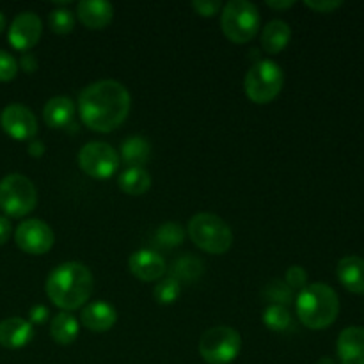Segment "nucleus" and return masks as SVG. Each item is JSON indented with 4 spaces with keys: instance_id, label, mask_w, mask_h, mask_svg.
Returning a JSON list of instances; mask_svg holds the SVG:
<instances>
[{
    "instance_id": "obj_1",
    "label": "nucleus",
    "mask_w": 364,
    "mask_h": 364,
    "mask_svg": "<svg viewBox=\"0 0 364 364\" xmlns=\"http://www.w3.org/2000/svg\"><path fill=\"white\" fill-rule=\"evenodd\" d=\"M130 92L121 82L98 80L78 96V112L91 130L110 132L119 127L130 112Z\"/></svg>"
},
{
    "instance_id": "obj_2",
    "label": "nucleus",
    "mask_w": 364,
    "mask_h": 364,
    "mask_svg": "<svg viewBox=\"0 0 364 364\" xmlns=\"http://www.w3.org/2000/svg\"><path fill=\"white\" fill-rule=\"evenodd\" d=\"M95 277L91 270L78 262H68L50 272L46 279V294L50 301L63 311L82 308L91 299Z\"/></svg>"
},
{
    "instance_id": "obj_3",
    "label": "nucleus",
    "mask_w": 364,
    "mask_h": 364,
    "mask_svg": "<svg viewBox=\"0 0 364 364\" xmlns=\"http://www.w3.org/2000/svg\"><path fill=\"white\" fill-rule=\"evenodd\" d=\"M297 316L309 329H327L333 326L340 313L338 294L326 283L306 284L295 301Z\"/></svg>"
},
{
    "instance_id": "obj_4",
    "label": "nucleus",
    "mask_w": 364,
    "mask_h": 364,
    "mask_svg": "<svg viewBox=\"0 0 364 364\" xmlns=\"http://www.w3.org/2000/svg\"><path fill=\"white\" fill-rule=\"evenodd\" d=\"M191 240L210 255H224L233 244V231L220 219L210 212H199L188 223Z\"/></svg>"
},
{
    "instance_id": "obj_5",
    "label": "nucleus",
    "mask_w": 364,
    "mask_h": 364,
    "mask_svg": "<svg viewBox=\"0 0 364 364\" xmlns=\"http://www.w3.org/2000/svg\"><path fill=\"white\" fill-rule=\"evenodd\" d=\"M262 18L258 7L249 0H230L220 13L223 32L233 43H249L258 32Z\"/></svg>"
},
{
    "instance_id": "obj_6",
    "label": "nucleus",
    "mask_w": 364,
    "mask_h": 364,
    "mask_svg": "<svg viewBox=\"0 0 364 364\" xmlns=\"http://www.w3.org/2000/svg\"><path fill=\"white\" fill-rule=\"evenodd\" d=\"M284 75L277 63L262 59L249 68L245 75V92L255 103H269L283 89Z\"/></svg>"
},
{
    "instance_id": "obj_7",
    "label": "nucleus",
    "mask_w": 364,
    "mask_h": 364,
    "mask_svg": "<svg viewBox=\"0 0 364 364\" xmlns=\"http://www.w3.org/2000/svg\"><path fill=\"white\" fill-rule=\"evenodd\" d=\"M38 205V191L23 174H7L0 180V208L11 217H23Z\"/></svg>"
},
{
    "instance_id": "obj_8",
    "label": "nucleus",
    "mask_w": 364,
    "mask_h": 364,
    "mask_svg": "<svg viewBox=\"0 0 364 364\" xmlns=\"http://www.w3.org/2000/svg\"><path fill=\"white\" fill-rule=\"evenodd\" d=\"M240 334L228 326L212 327L199 340V354L208 364H230L240 354Z\"/></svg>"
},
{
    "instance_id": "obj_9",
    "label": "nucleus",
    "mask_w": 364,
    "mask_h": 364,
    "mask_svg": "<svg viewBox=\"0 0 364 364\" xmlns=\"http://www.w3.org/2000/svg\"><path fill=\"white\" fill-rule=\"evenodd\" d=\"M119 153L103 141H91L78 151V166L85 174L98 180L110 178L119 169Z\"/></svg>"
},
{
    "instance_id": "obj_10",
    "label": "nucleus",
    "mask_w": 364,
    "mask_h": 364,
    "mask_svg": "<svg viewBox=\"0 0 364 364\" xmlns=\"http://www.w3.org/2000/svg\"><path fill=\"white\" fill-rule=\"evenodd\" d=\"M14 240L21 251L28 255H45L55 242L52 228L39 219H27L16 228Z\"/></svg>"
},
{
    "instance_id": "obj_11",
    "label": "nucleus",
    "mask_w": 364,
    "mask_h": 364,
    "mask_svg": "<svg viewBox=\"0 0 364 364\" xmlns=\"http://www.w3.org/2000/svg\"><path fill=\"white\" fill-rule=\"evenodd\" d=\"M0 124L4 132L16 141H27L38 134V119L28 107L21 103H11L0 114Z\"/></svg>"
},
{
    "instance_id": "obj_12",
    "label": "nucleus",
    "mask_w": 364,
    "mask_h": 364,
    "mask_svg": "<svg viewBox=\"0 0 364 364\" xmlns=\"http://www.w3.org/2000/svg\"><path fill=\"white\" fill-rule=\"evenodd\" d=\"M41 18L36 13H32V11H23V13L16 14L14 20L11 21L7 38H9V43L14 48L27 52L32 46H36V43L41 38Z\"/></svg>"
},
{
    "instance_id": "obj_13",
    "label": "nucleus",
    "mask_w": 364,
    "mask_h": 364,
    "mask_svg": "<svg viewBox=\"0 0 364 364\" xmlns=\"http://www.w3.org/2000/svg\"><path fill=\"white\" fill-rule=\"evenodd\" d=\"M130 265L132 274L137 279L146 281H156L166 274V259L159 255V252L151 251V249H139L134 255L130 256Z\"/></svg>"
},
{
    "instance_id": "obj_14",
    "label": "nucleus",
    "mask_w": 364,
    "mask_h": 364,
    "mask_svg": "<svg viewBox=\"0 0 364 364\" xmlns=\"http://www.w3.org/2000/svg\"><path fill=\"white\" fill-rule=\"evenodd\" d=\"M338 358L341 364H364V329L347 327L340 333L336 343Z\"/></svg>"
},
{
    "instance_id": "obj_15",
    "label": "nucleus",
    "mask_w": 364,
    "mask_h": 364,
    "mask_svg": "<svg viewBox=\"0 0 364 364\" xmlns=\"http://www.w3.org/2000/svg\"><path fill=\"white\" fill-rule=\"evenodd\" d=\"M34 336V329L28 320L20 316H11L0 322V345L6 348H21Z\"/></svg>"
},
{
    "instance_id": "obj_16",
    "label": "nucleus",
    "mask_w": 364,
    "mask_h": 364,
    "mask_svg": "<svg viewBox=\"0 0 364 364\" xmlns=\"http://www.w3.org/2000/svg\"><path fill=\"white\" fill-rule=\"evenodd\" d=\"M82 326L87 327L89 331H95V333H105V331L112 329L114 323L117 320L116 308L109 302L96 301L91 304L85 306L82 309Z\"/></svg>"
},
{
    "instance_id": "obj_17",
    "label": "nucleus",
    "mask_w": 364,
    "mask_h": 364,
    "mask_svg": "<svg viewBox=\"0 0 364 364\" xmlns=\"http://www.w3.org/2000/svg\"><path fill=\"white\" fill-rule=\"evenodd\" d=\"M77 14L89 28H103L112 21L114 6L105 0H82L77 6Z\"/></svg>"
},
{
    "instance_id": "obj_18",
    "label": "nucleus",
    "mask_w": 364,
    "mask_h": 364,
    "mask_svg": "<svg viewBox=\"0 0 364 364\" xmlns=\"http://www.w3.org/2000/svg\"><path fill=\"white\" fill-rule=\"evenodd\" d=\"M340 283L352 294H364V259L359 256H345L336 267Z\"/></svg>"
},
{
    "instance_id": "obj_19",
    "label": "nucleus",
    "mask_w": 364,
    "mask_h": 364,
    "mask_svg": "<svg viewBox=\"0 0 364 364\" xmlns=\"http://www.w3.org/2000/svg\"><path fill=\"white\" fill-rule=\"evenodd\" d=\"M75 116V105L68 96H53L43 109V117L52 128H66Z\"/></svg>"
},
{
    "instance_id": "obj_20",
    "label": "nucleus",
    "mask_w": 364,
    "mask_h": 364,
    "mask_svg": "<svg viewBox=\"0 0 364 364\" xmlns=\"http://www.w3.org/2000/svg\"><path fill=\"white\" fill-rule=\"evenodd\" d=\"M291 28L287 21L272 20L263 27L262 46L269 53H277L290 43Z\"/></svg>"
},
{
    "instance_id": "obj_21",
    "label": "nucleus",
    "mask_w": 364,
    "mask_h": 364,
    "mask_svg": "<svg viewBox=\"0 0 364 364\" xmlns=\"http://www.w3.org/2000/svg\"><path fill=\"white\" fill-rule=\"evenodd\" d=\"M149 153H151V146H149L148 139L141 137V135H132L121 144L119 159H123L128 167H144L149 159Z\"/></svg>"
},
{
    "instance_id": "obj_22",
    "label": "nucleus",
    "mask_w": 364,
    "mask_h": 364,
    "mask_svg": "<svg viewBox=\"0 0 364 364\" xmlns=\"http://www.w3.org/2000/svg\"><path fill=\"white\" fill-rule=\"evenodd\" d=\"M50 336L59 345L73 343L78 336V320L68 311L57 313L50 326Z\"/></svg>"
},
{
    "instance_id": "obj_23",
    "label": "nucleus",
    "mask_w": 364,
    "mask_h": 364,
    "mask_svg": "<svg viewBox=\"0 0 364 364\" xmlns=\"http://www.w3.org/2000/svg\"><path fill=\"white\" fill-rule=\"evenodd\" d=\"M119 188L130 196L144 194L149 187H151V174L144 169V167H127L123 173L119 174Z\"/></svg>"
},
{
    "instance_id": "obj_24",
    "label": "nucleus",
    "mask_w": 364,
    "mask_h": 364,
    "mask_svg": "<svg viewBox=\"0 0 364 364\" xmlns=\"http://www.w3.org/2000/svg\"><path fill=\"white\" fill-rule=\"evenodd\" d=\"M205 272V263L199 258H196L194 255H185L181 258H178L176 262L171 267V277L185 283H192V281L199 279Z\"/></svg>"
},
{
    "instance_id": "obj_25",
    "label": "nucleus",
    "mask_w": 364,
    "mask_h": 364,
    "mask_svg": "<svg viewBox=\"0 0 364 364\" xmlns=\"http://www.w3.org/2000/svg\"><path fill=\"white\" fill-rule=\"evenodd\" d=\"M262 320L270 331H277V333H283L291 326V315L288 308L277 304H270L269 308H265Z\"/></svg>"
},
{
    "instance_id": "obj_26",
    "label": "nucleus",
    "mask_w": 364,
    "mask_h": 364,
    "mask_svg": "<svg viewBox=\"0 0 364 364\" xmlns=\"http://www.w3.org/2000/svg\"><path fill=\"white\" fill-rule=\"evenodd\" d=\"M185 231L178 223H164L155 231V242L162 247H176L183 242Z\"/></svg>"
},
{
    "instance_id": "obj_27",
    "label": "nucleus",
    "mask_w": 364,
    "mask_h": 364,
    "mask_svg": "<svg viewBox=\"0 0 364 364\" xmlns=\"http://www.w3.org/2000/svg\"><path fill=\"white\" fill-rule=\"evenodd\" d=\"M262 294L263 297H265V301L277 306H284V308H287L291 302V299H294V290H291L287 283H283V281L279 279L270 281V283L263 288Z\"/></svg>"
},
{
    "instance_id": "obj_28",
    "label": "nucleus",
    "mask_w": 364,
    "mask_h": 364,
    "mask_svg": "<svg viewBox=\"0 0 364 364\" xmlns=\"http://www.w3.org/2000/svg\"><path fill=\"white\" fill-rule=\"evenodd\" d=\"M180 294H181V283L171 276L160 281V283L155 287V291H153V295H155V299L160 302V304H173V302L180 297Z\"/></svg>"
},
{
    "instance_id": "obj_29",
    "label": "nucleus",
    "mask_w": 364,
    "mask_h": 364,
    "mask_svg": "<svg viewBox=\"0 0 364 364\" xmlns=\"http://www.w3.org/2000/svg\"><path fill=\"white\" fill-rule=\"evenodd\" d=\"M48 21L52 31L57 32V34H68V32L73 31L75 27L73 13H71L70 9H64V7L52 11L48 16Z\"/></svg>"
},
{
    "instance_id": "obj_30",
    "label": "nucleus",
    "mask_w": 364,
    "mask_h": 364,
    "mask_svg": "<svg viewBox=\"0 0 364 364\" xmlns=\"http://www.w3.org/2000/svg\"><path fill=\"white\" fill-rule=\"evenodd\" d=\"M18 63L9 52L0 50V82H9L16 77Z\"/></svg>"
},
{
    "instance_id": "obj_31",
    "label": "nucleus",
    "mask_w": 364,
    "mask_h": 364,
    "mask_svg": "<svg viewBox=\"0 0 364 364\" xmlns=\"http://www.w3.org/2000/svg\"><path fill=\"white\" fill-rule=\"evenodd\" d=\"M284 283L294 290V288H304L308 283V274L302 267L294 265L287 270V276H284Z\"/></svg>"
},
{
    "instance_id": "obj_32",
    "label": "nucleus",
    "mask_w": 364,
    "mask_h": 364,
    "mask_svg": "<svg viewBox=\"0 0 364 364\" xmlns=\"http://www.w3.org/2000/svg\"><path fill=\"white\" fill-rule=\"evenodd\" d=\"M192 7L203 16H212L223 7V2H219V0H194Z\"/></svg>"
},
{
    "instance_id": "obj_33",
    "label": "nucleus",
    "mask_w": 364,
    "mask_h": 364,
    "mask_svg": "<svg viewBox=\"0 0 364 364\" xmlns=\"http://www.w3.org/2000/svg\"><path fill=\"white\" fill-rule=\"evenodd\" d=\"M304 4L311 9L320 11V13H331V11L338 9L343 2H340V0H306Z\"/></svg>"
},
{
    "instance_id": "obj_34",
    "label": "nucleus",
    "mask_w": 364,
    "mask_h": 364,
    "mask_svg": "<svg viewBox=\"0 0 364 364\" xmlns=\"http://www.w3.org/2000/svg\"><path fill=\"white\" fill-rule=\"evenodd\" d=\"M46 316H48V309L43 304L34 306L31 309V323H43L46 320Z\"/></svg>"
},
{
    "instance_id": "obj_35",
    "label": "nucleus",
    "mask_w": 364,
    "mask_h": 364,
    "mask_svg": "<svg viewBox=\"0 0 364 364\" xmlns=\"http://www.w3.org/2000/svg\"><path fill=\"white\" fill-rule=\"evenodd\" d=\"M20 66L23 68L27 73H32V71H36V68H38V60H36V57L32 55V53L25 52L20 59Z\"/></svg>"
},
{
    "instance_id": "obj_36",
    "label": "nucleus",
    "mask_w": 364,
    "mask_h": 364,
    "mask_svg": "<svg viewBox=\"0 0 364 364\" xmlns=\"http://www.w3.org/2000/svg\"><path fill=\"white\" fill-rule=\"evenodd\" d=\"M11 237V223L7 217L0 215V245L6 244Z\"/></svg>"
},
{
    "instance_id": "obj_37",
    "label": "nucleus",
    "mask_w": 364,
    "mask_h": 364,
    "mask_svg": "<svg viewBox=\"0 0 364 364\" xmlns=\"http://www.w3.org/2000/svg\"><path fill=\"white\" fill-rule=\"evenodd\" d=\"M28 153H31V156H36V159H39V156H43V153H45V144H43V141H31L28 142Z\"/></svg>"
},
{
    "instance_id": "obj_38",
    "label": "nucleus",
    "mask_w": 364,
    "mask_h": 364,
    "mask_svg": "<svg viewBox=\"0 0 364 364\" xmlns=\"http://www.w3.org/2000/svg\"><path fill=\"white\" fill-rule=\"evenodd\" d=\"M270 7H274V9H288V7L294 6V2L291 0H284V2H279V0H269Z\"/></svg>"
},
{
    "instance_id": "obj_39",
    "label": "nucleus",
    "mask_w": 364,
    "mask_h": 364,
    "mask_svg": "<svg viewBox=\"0 0 364 364\" xmlns=\"http://www.w3.org/2000/svg\"><path fill=\"white\" fill-rule=\"evenodd\" d=\"M316 364H336V361L331 358H322V359H318V363Z\"/></svg>"
},
{
    "instance_id": "obj_40",
    "label": "nucleus",
    "mask_w": 364,
    "mask_h": 364,
    "mask_svg": "<svg viewBox=\"0 0 364 364\" xmlns=\"http://www.w3.org/2000/svg\"><path fill=\"white\" fill-rule=\"evenodd\" d=\"M4 28H6V16H4V14L0 13V32H2Z\"/></svg>"
}]
</instances>
